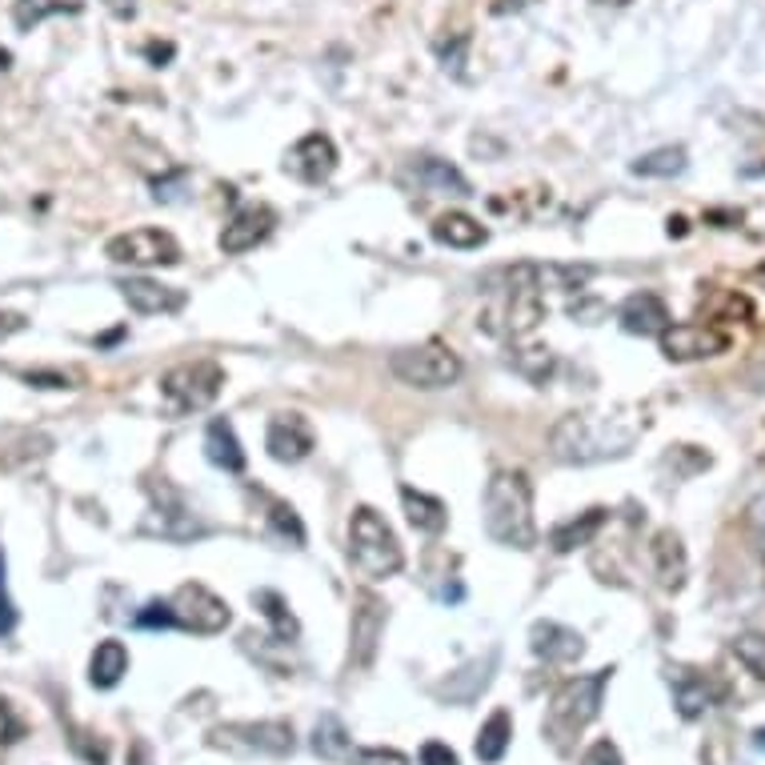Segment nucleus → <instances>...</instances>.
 Segmentation results:
<instances>
[{
    "label": "nucleus",
    "instance_id": "nucleus-42",
    "mask_svg": "<svg viewBox=\"0 0 765 765\" xmlns=\"http://www.w3.org/2000/svg\"><path fill=\"white\" fill-rule=\"evenodd\" d=\"M24 325H29V321H24L21 313H0V337H9V333H24Z\"/></svg>",
    "mask_w": 765,
    "mask_h": 765
},
{
    "label": "nucleus",
    "instance_id": "nucleus-41",
    "mask_svg": "<svg viewBox=\"0 0 765 765\" xmlns=\"http://www.w3.org/2000/svg\"><path fill=\"white\" fill-rule=\"evenodd\" d=\"M421 765H457V754H453L449 745L430 742L425 750H421Z\"/></svg>",
    "mask_w": 765,
    "mask_h": 765
},
{
    "label": "nucleus",
    "instance_id": "nucleus-40",
    "mask_svg": "<svg viewBox=\"0 0 765 765\" xmlns=\"http://www.w3.org/2000/svg\"><path fill=\"white\" fill-rule=\"evenodd\" d=\"M24 381L37 389H73V378H69V373H41V369H37V373H24Z\"/></svg>",
    "mask_w": 765,
    "mask_h": 765
},
{
    "label": "nucleus",
    "instance_id": "nucleus-32",
    "mask_svg": "<svg viewBox=\"0 0 765 765\" xmlns=\"http://www.w3.org/2000/svg\"><path fill=\"white\" fill-rule=\"evenodd\" d=\"M56 12H76V4H64V0H17L12 21H17L21 32H32L44 17H56Z\"/></svg>",
    "mask_w": 765,
    "mask_h": 765
},
{
    "label": "nucleus",
    "instance_id": "nucleus-27",
    "mask_svg": "<svg viewBox=\"0 0 765 765\" xmlns=\"http://www.w3.org/2000/svg\"><path fill=\"white\" fill-rule=\"evenodd\" d=\"M128 673V650L125 641H101L93 650V661H89V678H93V685H101V690H113L121 678Z\"/></svg>",
    "mask_w": 765,
    "mask_h": 765
},
{
    "label": "nucleus",
    "instance_id": "nucleus-43",
    "mask_svg": "<svg viewBox=\"0 0 765 765\" xmlns=\"http://www.w3.org/2000/svg\"><path fill=\"white\" fill-rule=\"evenodd\" d=\"M105 4H108L113 17H121V21H128V17L137 12V0H105Z\"/></svg>",
    "mask_w": 765,
    "mask_h": 765
},
{
    "label": "nucleus",
    "instance_id": "nucleus-10",
    "mask_svg": "<svg viewBox=\"0 0 765 765\" xmlns=\"http://www.w3.org/2000/svg\"><path fill=\"white\" fill-rule=\"evenodd\" d=\"M213 742L225 745V750H245V754H269V757L293 754V730H289L285 722L225 725V730L213 734Z\"/></svg>",
    "mask_w": 765,
    "mask_h": 765
},
{
    "label": "nucleus",
    "instance_id": "nucleus-44",
    "mask_svg": "<svg viewBox=\"0 0 765 765\" xmlns=\"http://www.w3.org/2000/svg\"><path fill=\"white\" fill-rule=\"evenodd\" d=\"M128 765H153V762H148V750H145V745H133V750H128Z\"/></svg>",
    "mask_w": 765,
    "mask_h": 765
},
{
    "label": "nucleus",
    "instance_id": "nucleus-19",
    "mask_svg": "<svg viewBox=\"0 0 765 765\" xmlns=\"http://www.w3.org/2000/svg\"><path fill=\"white\" fill-rule=\"evenodd\" d=\"M413 180H417L425 193H437V197H469V180L462 177V168H453L449 161L441 157H417L410 165Z\"/></svg>",
    "mask_w": 765,
    "mask_h": 765
},
{
    "label": "nucleus",
    "instance_id": "nucleus-13",
    "mask_svg": "<svg viewBox=\"0 0 765 765\" xmlns=\"http://www.w3.org/2000/svg\"><path fill=\"white\" fill-rule=\"evenodd\" d=\"M317 437H313V425L301 417V413H277L265 430V449L269 457L281 465H297L313 453Z\"/></svg>",
    "mask_w": 765,
    "mask_h": 765
},
{
    "label": "nucleus",
    "instance_id": "nucleus-8",
    "mask_svg": "<svg viewBox=\"0 0 765 765\" xmlns=\"http://www.w3.org/2000/svg\"><path fill=\"white\" fill-rule=\"evenodd\" d=\"M168 609H173V626L200 633V638L220 633V629L232 621L229 606H225L209 586H200V581H185V586L168 598Z\"/></svg>",
    "mask_w": 765,
    "mask_h": 765
},
{
    "label": "nucleus",
    "instance_id": "nucleus-12",
    "mask_svg": "<svg viewBox=\"0 0 765 765\" xmlns=\"http://www.w3.org/2000/svg\"><path fill=\"white\" fill-rule=\"evenodd\" d=\"M337 145L329 133H309L285 153V173L297 177L301 185H325L337 173Z\"/></svg>",
    "mask_w": 765,
    "mask_h": 765
},
{
    "label": "nucleus",
    "instance_id": "nucleus-20",
    "mask_svg": "<svg viewBox=\"0 0 765 765\" xmlns=\"http://www.w3.org/2000/svg\"><path fill=\"white\" fill-rule=\"evenodd\" d=\"M401 505H405V517H410V525L417 529V534H425V537L445 534L449 509H445V502H437L433 493H421V489H413V485H401Z\"/></svg>",
    "mask_w": 765,
    "mask_h": 765
},
{
    "label": "nucleus",
    "instance_id": "nucleus-36",
    "mask_svg": "<svg viewBox=\"0 0 765 765\" xmlns=\"http://www.w3.org/2000/svg\"><path fill=\"white\" fill-rule=\"evenodd\" d=\"M17 626V606L9 598V581H4V549H0V638H9Z\"/></svg>",
    "mask_w": 765,
    "mask_h": 765
},
{
    "label": "nucleus",
    "instance_id": "nucleus-31",
    "mask_svg": "<svg viewBox=\"0 0 765 765\" xmlns=\"http://www.w3.org/2000/svg\"><path fill=\"white\" fill-rule=\"evenodd\" d=\"M313 750L321 757H329V762H341V757H349V750H353L349 730L337 722V717H321L313 730Z\"/></svg>",
    "mask_w": 765,
    "mask_h": 765
},
{
    "label": "nucleus",
    "instance_id": "nucleus-21",
    "mask_svg": "<svg viewBox=\"0 0 765 765\" xmlns=\"http://www.w3.org/2000/svg\"><path fill=\"white\" fill-rule=\"evenodd\" d=\"M650 557H653V573H658L661 586L682 589V581H685V546H682V537L673 534V529H661V534H653Z\"/></svg>",
    "mask_w": 765,
    "mask_h": 765
},
{
    "label": "nucleus",
    "instance_id": "nucleus-2",
    "mask_svg": "<svg viewBox=\"0 0 765 765\" xmlns=\"http://www.w3.org/2000/svg\"><path fill=\"white\" fill-rule=\"evenodd\" d=\"M485 534L505 549H534L537 521H534V485L521 469H497L485 485Z\"/></svg>",
    "mask_w": 765,
    "mask_h": 765
},
{
    "label": "nucleus",
    "instance_id": "nucleus-45",
    "mask_svg": "<svg viewBox=\"0 0 765 765\" xmlns=\"http://www.w3.org/2000/svg\"><path fill=\"white\" fill-rule=\"evenodd\" d=\"M754 742H757V750H762V754H765V730H757Z\"/></svg>",
    "mask_w": 765,
    "mask_h": 765
},
{
    "label": "nucleus",
    "instance_id": "nucleus-4",
    "mask_svg": "<svg viewBox=\"0 0 765 765\" xmlns=\"http://www.w3.org/2000/svg\"><path fill=\"white\" fill-rule=\"evenodd\" d=\"M609 673L613 670L586 673V678H573V682H566L554 693V702H549V713H546L549 742L566 750V745L573 742V737L581 734L593 717H598L601 693H606V685H609Z\"/></svg>",
    "mask_w": 765,
    "mask_h": 765
},
{
    "label": "nucleus",
    "instance_id": "nucleus-37",
    "mask_svg": "<svg viewBox=\"0 0 765 765\" xmlns=\"http://www.w3.org/2000/svg\"><path fill=\"white\" fill-rule=\"evenodd\" d=\"M137 626L141 629H173V609H168V601H148L137 613Z\"/></svg>",
    "mask_w": 765,
    "mask_h": 765
},
{
    "label": "nucleus",
    "instance_id": "nucleus-29",
    "mask_svg": "<svg viewBox=\"0 0 765 765\" xmlns=\"http://www.w3.org/2000/svg\"><path fill=\"white\" fill-rule=\"evenodd\" d=\"M509 737H514V725H509V713L497 710L489 717V722L482 725V734H477V757L482 762H502L505 750H509Z\"/></svg>",
    "mask_w": 765,
    "mask_h": 765
},
{
    "label": "nucleus",
    "instance_id": "nucleus-24",
    "mask_svg": "<svg viewBox=\"0 0 765 765\" xmlns=\"http://www.w3.org/2000/svg\"><path fill=\"white\" fill-rule=\"evenodd\" d=\"M609 521V509H601V505H593V509H586V514L569 517V521H561L549 534V546L557 549V554H573V549L589 546L593 537L601 534V525Z\"/></svg>",
    "mask_w": 765,
    "mask_h": 765
},
{
    "label": "nucleus",
    "instance_id": "nucleus-30",
    "mask_svg": "<svg viewBox=\"0 0 765 765\" xmlns=\"http://www.w3.org/2000/svg\"><path fill=\"white\" fill-rule=\"evenodd\" d=\"M252 601H257V609L265 613V621L273 626L277 638H281V641L297 638V618L289 613V606H285L281 593H273V589H257V593H252Z\"/></svg>",
    "mask_w": 765,
    "mask_h": 765
},
{
    "label": "nucleus",
    "instance_id": "nucleus-17",
    "mask_svg": "<svg viewBox=\"0 0 765 765\" xmlns=\"http://www.w3.org/2000/svg\"><path fill=\"white\" fill-rule=\"evenodd\" d=\"M529 645H534L537 658H546L549 665H569V661H577L586 653L581 633L557 626V621H537V626L529 629Z\"/></svg>",
    "mask_w": 765,
    "mask_h": 765
},
{
    "label": "nucleus",
    "instance_id": "nucleus-39",
    "mask_svg": "<svg viewBox=\"0 0 765 765\" xmlns=\"http://www.w3.org/2000/svg\"><path fill=\"white\" fill-rule=\"evenodd\" d=\"M581 765H621V754L613 742H593L581 757Z\"/></svg>",
    "mask_w": 765,
    "mask_h": 765
},
{
    "label": "nucleus",
    "instance_id": "nucleus-34",
    "mask_svg": "<svg viewBox=\"0 0 765 765\" xmlns=\"http://www.w3.org/2000/svg\"><path fill=\"white\" fill-rule=\"evenodd\" d=\"M514 365H517V373H521V378H529L534 385H541V381L554 373V353H549V349H541V345L517 349Z\"/></svg>",
    "mask_w": 765,
    "mask_h": 765
},
{
    "label": "nucleus",
    "instance_id": "nucleus-33",
    "mask_svg": "<svg viewBox=\"0 0 765 765\" xmlns=\"http://www.w3.org/2000/svg\"><path fill=\"white\" fill-rule=\"evenodd\" d=\"M269 525H273V534L281 537V541H289L293 549L304 546V525H301V517H297L293 505L269 502Z\"/></svg>",
    "mask_w": 765,
    "mask_h": 765
},
{
    "label": "nucleus",
    "instance_id": "nucleus-18",
    "mask_svg": "<svg viewBox=\"0 0 765 765\" xmlns=\"http://www.w3.org/2000/svg\"><path fill=\"white\" fill-rule=\"evenodd\" d=\"M618 321H621V329H626V333H633V337H661V329L673 325L670 309H665V301H661L658 293L626 297Z\"/></svg>",
    "mask_w": 765,
    "mask_h": 765
},
{
    "label": "nucleus",
    "instance_id": "nucleus-35",
    "mask_svg": "<svg viewBox=\"0 0 765 765\" xmlns=\"http://www.w3.org/2000/svg\"><path fill=\"white\" fill-rule=\"evenodd\" d=\"M734 653L745 670L757 673L765 682V633H742V638L734 641Z\"/></svg>",
    "mask_w": 765,
    "mask_h": 765
},
{
    "label": "nucleus",
    "instance_id": "nucleus-25",
    "mask_svg": "<svg viewBox=\"0 0 765 765\" xmlns=\"http://www.w3.org/2000/svg\"><path fill=\"white\" fill-rule=\"evenodd\" d=\"M493 665H497V658H493V653L485 661H469L465 670L449 673V682H441L437 693H441V697H449V702H473V697H477V693L489 685Z\"/></svg>",
    "mask_w": 765,
    "mask_h": 765
},
{
    "label": "nucleus",
    "instance_id": "nucleus-38",
    "mask_svg": "<svg viewBox=\"0 0 765 765\" xmlns=\"http://www.w3.org/2000/svg\"><path fill=\"white\" fill-rule=\"evenodd\" d=\"M356 765H410V757L397 754V750H381V745H373V750H361V754H356Z\"/></svg>",
    "mask_w": 765,
    "mask_h": 765
},
{
    "label": "nucleus",
    "instance_id": "nucleus-7",
    "mask_svg": "<svg viewBox=\"0 0 765 765\" xmlns=\"http://www.w3.org/2000/svg\"><path fill=\"white\" fill-rule=\"evenodd\" d=\"M105 257L116 265H137V269H153V265H177L180 261V245L173 232L153 229V225H141V229L116 232L108 237Z\"/></svg>",
    "mask_w": 765,
    "mask_h": 765
},
{
    "label": "nucleus",
    "instance_id": "nucleus-5",
    "mask_svg": "<svg viewBox=\"0 0 765 765\" xmlns=\"http://www.w3.org/2000/svg\"><path fill=\"white\" fill-rule=\"evenodd\" d=\"M389 373H393L401 385L433 393V389L457 385V381H462V373H465V365H462V356L453 353L449 345H441V341H425V345L397 349V353L389 356Z\"/></svg>",
    "mask_w": 765,
    "mask_h": 765
},
{
    "label": "nucleus",
    "instance_id": "nucleus-16",
    "mask_svg": "<svg viewBox=\"0 0 765 765\" xmlns=\"http://www.w3.org/2000/svg\"><path fill=\"white\" fill-rule=\"evenodd\" d=\"M121 297L128 301V309L141 317H161V313H180L185 309V293L177 285H161L153 277H128L121 281Z\"/></svg>",
    "mask_w": 765,
    "mask_h": 765
},
{
    "label": "nucleus",
    "instance_id": "nucleus-26",
    "mask_svg": "<svg viewBox=\"0 0 765 765\" xmlns=\"http://www.w3.org/2000/svg\"><path fill=\"white\" fill-rule=\"evenodd\" d=\"M673 697H678V710L682 717H702L713 705V685L710 678H702L697 670H678L673 673Z\"/></svg>",
    "mask_w": 765,
    "mask_h": 765
},
{
    "label": "nucleus",
    "instance_id": "nucleus-14",
    "mask_svg": "<svg viewBox=\"0 0 765 765\" xmlns=\"http://www.w3.org/2000/svg\"><path fill=\"white\" fill-rule=\"evenodd\" d=\"M277 213L269 205H245V209L232 213V220L220 229V252L225 257H241V252L257 249V245L273 232Z\"/></svg>",
    "mask_w": 765,
    "mask_h": 765
},
{
    "label": "nucleus",
    "instance_id": "nucleus-9",
    "mask_svg": "<svg viewBox=\"0 0 765 765\" xmlns=\"http://www.w3.org/2000/svg\"><path fill=\"white\" fill-rule=\"evenodd\" d=\"M661 353L670 361H702V356H722L730 349V333L705 321H685V325L661 329Z\"/></svg>",
    "mask_w": 765,
    "mask_h": 765
},
{
    "label": "nucleus",
    "instance_id": "nucleus-11",
    "mask_svg": "<svg viewBox=\"0 0 765 765\" xmlns=\"http://www.w3.org/2000/svg\"><path fill=\"white\" fill-rule=\"evenodd\" d=\"M148 529H153V534H161V537H168V541H189V537L205 534V525L197 521V514H193L189 505H185V497H180V493L173 489L168 482L153 485Z\"/></svg>",
    "mask_w": 765,
    "mask_h": 765
},
{
    "label": "nucleus",
    "instance_id": "nucleus-15",
    "mask_svg": "<svg viewBox=\"0 0 765 765\" xmlns=\"http://www.w3.org/2000/svg\"><path fill=\"white\" fill-rule=\"evenodd\" d=\"M385 621H389V609L378 593L361 589L353 598V661L356 665H369L373 653H378V641L385 633Z\"/></svg>",
    "mask_w": 765,
    "mask_h": 765
},
{
    "label": "nucleus",
    "instance_id": "nucleus-3",
    "mask_svg": "<svg viewBox=\"0 0 765 765\" xmlns=\"http://www.w3.org/2000/svg\"><path fill=\"white\" fill-rule=\"evenodd\" d=\"M349 557L365 577H393L405 566V549H401L393 525L373 505H356L349 517Z\"/></svg>",
    "mask_w": 765,
    "mask_h": 765
},
{
    "label": "nucleus",
    "instance_id": "nucleus-22",
    "mask_svg": "<svg viewBox=\"0 0 765 765\" xmlns=\"http://www.w3.org/2000/svg\"><path fill=\"white\" fill-rule=\"evenodd\" d=\"M205 457L225 473L245 469V449H241L237 430H232V421H225V417L209 421V430H205Z\"/></svg>",
    "mask_w": 765,
    "mask_h": 765
},
{
    "label": "nucleus",
    "instance_id": "nucleus-1",
    "mask_svg": "<svg viewBox=\"0 0 765 765\" xmlns=\"http://www.w3.org/2000/svg\"><path fill=\"white\" fill-rule=\"evenodd\" d=\"M645 433V417L629 405H613V410H581L566 413L549 430V453L561 465H598L626 457L638 437Z\"/></svg>",
    "mask_w": 765,
    "mask_h": 765
},
{
    "label": "nucleus",
    "instance_id": "nucleus-23",
    "mask_svg": "<svg viewBox=\"0 0 765 765\" xmlns=\"http://www.w3.org/2000/svg\"><path fill=\"white\" fill-rule=\"evenodd\" d=\"M433 241L449 245V249H477V245L489 241V229L469 213H441L433 220Z\"/></svg>",
    "mask_w": 765,
    "mask_h": 765
},
{
    "label": "nucleus",
    "instance_id": "nucleus-28",
    "mask_svg": "<svg viewBox=\"0 0 765 765\" xmlns=\"http://www.w3.org/2000/svg\"><path fill=\"white\" fill-rule=\"evenodd\" d=\"M685 148L682 145H661L653 148V153H645V157L633 161V177H658V180H670L678 177V173H685Z\"/></svg>",
    "mask_w": 765,
    "mask_h": 765
},
{
    "label": "nucleus",
    "instance_id": "nucleus-6",
    "mask_svg": "<svg viewBox=\"0 0 765 765\" xmlns=\"http://www.w3.org/2000/svg\"><path fill=\"white\" fill-rule=\"evenodd\" d=\"M225 389V369L217 361H180L161 378V397L173 413H200L209 410L213 401Z\"/></svg>",
    "mask_w": 765,
    "mask_h": 765
}]
</instances>
